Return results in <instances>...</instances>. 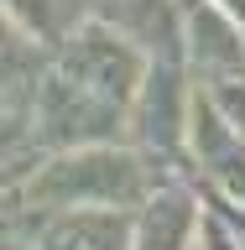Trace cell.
Masks as SVG:
<instances>
[{"label": "cell", "instance_id": "6da1fadb", "mask_svg": "<svg viewBox=\"0 0 245 250\" xmlns=\"http://www.w3.org/2000/svg\"><path fill=\"white\" fill-rule=\"evenodd\" d=\"M162 183H167L162 162H152L141 146L105 141V146L47 151L11 203H21L26 214H47V208H141Z\"/></svg>", "mask_w": 245, "mask_h": 250}, {"label": "cell", "instance_id": "7a4b0ae2", "mask_svg": "<svg viewBox=\"0 0 245 250\" xmlns=\"http://www.w3.org/2000/svg\"><path fill=\"white\" fill-rule=\"evenodd\" d=\"M31 125H37L42 151L105 146V141H125V104L73 83L47 62V73L37 78V94H31Z\"/></svg>", "mask_w": 245, "mask_h": 250}, {"label": "cell", "instance_id": "3957f363", "mask_svg": "<svg viewBox=\"0 0 245 250\" xmlns=\"http://www.w3.org/2000/svg\"><path fill=\"white\" fill-rule=\"evenodd\" d=\"M188 109H193V89L183 78V58H152L125 109V141L162 167H178L188 151Z\"/></svg>", "mask_w": 245, "mask_h": 250}, {"label": "cell", "instance_id": "277c9868", "mask_svg": "<svg viewBox=\"0 0 245 250\" xmlns=\"http://www.w3.org/2000/svg\"><path fill=\"white\" fill-rule=\"evenodd\" d=\"M146 62L152 58H146L131 37H120L115 26H105L99 16L84 21L68 42L52 47V68H58V73H68L73 83L105 94V99H115V104H125V109H131L141 78H146Z\"/></svg>", "mask_w": 245, "mask_h": 250}, {"label": "cell", "instance_id": "5b68a950", "mask_svg": "<svg viewBox=\"0 0 245 250\" xmlns=\"http://www.w3.org/2000/svg\"><path fill=\"white\" fill-rule=\"evenodd\" d=\"M183 52H193L203 78L245 73V21L214 0H183Z\"/></svg>", "mask_w": 245, "mask_h": 250}, {"label": "cell", "instance_id": "8992f818", "mask_svg": "<svg viewBox=\"0 0 245 250\" xmlns=\"http://www.w3.org/2000/svg\"><path fill=\"white\" fill-rule=\"evenodd\" d=\"M26 219L42 250H131V208H47Z\"/></svg>", "mask_w": 245, "mask_h": 250}, {"label": "cell", "instance_id": "52a82bcc", "mask_svg": "<svg viewBox=\"0 0 245 250\" xmlns=\"http://www.w3.org/2000/svg\"><path fill=\"white\" fill-rule=\"evenodd\" d=\"M94 16L146 58H183V0H99Z\"/></svg>", "mask_w": 245, "mask_h": 250}, {"label": "cell", "instance_id": "ba28073f", "mask_svg": "<svg viewBox=\"0 0 245 250\" xmlns=\"http://www.w3.org/2000/svg\"><path fill=\"white\" fill-rule=\"evenodd\" d=\"M199 203L178 183H162L131 219V250H188L199 234Z\"/></svg>", "mask_w": 245, "mask_h": 250}, {"label": "cell", "instance_id": "9c48e42d", "mask_svg": "<svg viewBox=\"0 0 245 250\" xmlns=\"http://www.w3.org/2000/svg\"><path fill=\"white\" fill-rule=\"evenodd\" d=\"M42 73H47V47L37 42L21 21H11V16L0 11V99L31 104Z\"/></svg>", "mask_w": 245, "mask_h": 250}, {"label": "cell", "instance_id": "30bf717a", "mask_svg": "<svg viewBox=\"0 0 245 250\" xmlns=\"http://www.w3.org/2000/svg\"><path fill=\"white\" fill-rule=\"evenodd\" d=\"M42 156L47 151L37 141V125H31V104L0 99V198H16Z\"/></svg>", "mask_w": 245, "mask_h": 250}, {"label": "cell", "instance_id": "8fae6325", "mask_svg": "<svg viewBox=\"0 0 245 250\" xmlns=\"http://www.w3.org/2000/svg\"><path fill=\"white\" fill-rule=\"evenodd\" d=\"M94 5L99 0H0V11L11 21H21L42 47L68 42L84 21H94Z\"/></svg>", "mask_w": 245, "mask_h": 250}, {"label": "cell", "instance_id": "7c38bea8", "mask_svg": "<svg viewBox=\"0 0 245 250\" xmlns=\"http://www.w3.org/2000/svg\"><path fill=\"white\" fill-rule=\"evenodd\" d=\"M21 224H26V219H0V250H42L37 245V234L31 229H21Z\"/></svg>", "mask_w": 245, "mask_h": 250}, {"label": "cell", "instance_id": "4fadbf2b", "mask_svg": "<svg viewBox=\"0 0 245 250\" xmlns=\"http://www.w3.org/2000/svg\"><path fill=\"white\" fill-rule=\"evenodd\" d=\"M214 5H224V11H230L235 21H245V0H214Z\"/></svg>", "mask_w": 245, "mask_h": 250}]
</instances>
